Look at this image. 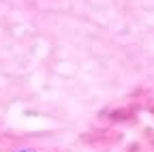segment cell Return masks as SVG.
Wrapping results in <instances>:
<instances>
[]
</instances>
